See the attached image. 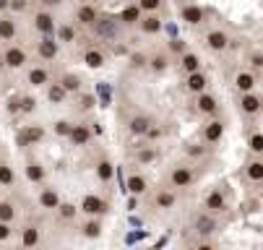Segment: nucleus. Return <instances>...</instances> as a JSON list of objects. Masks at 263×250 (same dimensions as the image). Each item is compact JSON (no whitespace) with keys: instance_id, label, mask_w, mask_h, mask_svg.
<instances>
[{"instance_id":"f257e3e1","label":"nucleus","mask_w":263,"mask_h":250,"mask_svg":"<svg viewBox=\"0 0 263 250\" xmlns=\"http://www.w3.org/2000/svg\"><path fill=\"white\" fill-rule=\"evenodd\" d=\"M193 183H196V169H193V164H187V162H177L167 172V185L175 188V190H187Z\"/></svg>"},{"instance_id":"f03ea898","label":"nucleus","mask_w":263,"mask_h":250,"mask_svg":"<svg viewBox=\"0 0 263 250\" xmlns=\"http://www.w3.org/2000/svg\"><path fill=\"white\" fill-rule=\"evenodd\" d=\"M0 57H3V70H24L29 65V52L16 40L6 42V47L0 50Z\"/></svg>"},{"instance_id":"7ed1b4c3","label":"nucleus","mask_w":263,"mask_h":250,"mask_svg":"<svg viewBox=\"0 0 263 250\" xmlns=\"http://www.w3.org/2000/svg\"><path fill=\"white\" fill-rule=\"evenodd\" d=\"M263 110V99L258 94V89L253 91H245V94H237V115L245 118V120H255Z\"/></svg>"},{"instance_id":"20e7f679","label":"nucleus","mask_w":263,"mask_h":250,"mask_svg":"<svg viewBox=\"0 0 263 250\" xmlns=\"http://www.w3.org/2000/svg\"><path fill=\"white\" fill-rule=\"evenodd\" d=\"M79 214H84V217H107L109 214V201L99 193H86L81 201H79Z\"/></svg>"},{"instance_id":"39448f33","label":"nucleus","mask_w":263,"mask_h":250,"mask_svg":"<svg viewBox=\"0 0 263 250\" xmlns=\"http://www.w3.org/2000/svg\"><path fill=\"white\" fill-rule=\"evenodd\" d=\"M120 24H118V18L115 16H104V13H99L97 16V21L91 24V31H94V37L97 40H118V34H120Z\"/></svg>"},{"instance_id":"423d86ee","label":"nucleus","mask_w":263,"mask_h":250,"mask_svg":"<svg viewBox=\"0 0 263 250\" xmlns=\"http://www.w3.org/2000/svg\"><path fill=\"white\" fill-rule=\"evenodd\" d=\"M191 227L198 237H211L219 232V219L216 214H209V211H196L193 219H191Z\"/></svg>"},{"instance_id":"0eeeda50","label":"nucleus","mask_w":263,"mask_h":250,"mask_svg":"<svg viewBox=\"0 0 263 250\" xmlns=\"http://www.w3.org/2000/svg\"><path fill=\"white\" fill-rule=\"evenodd\" d=\"M203 45H206L209 52L224 55V52L232 47V37H230V31H224V29H209L206 37H203Z\"/></svg>"},{"instance_id":"6e6552de","label":"nucleus","mask_w":263,"mask_h":250,"mask_svg":"<svg viewBox=\"0 0 263 250\" xmlns=\"http://www.w3.org/2000/svg\"><path fill=\"white\" fill-rule=\"evenodd\" d=\"M209 18V11L201 6V3H193V0H187V3H180V21L187 24V26H201L206 24Z\"/></svg>"},{"instance_id":"1a4fd4ad","label":"nucleus","mask_w":263,"mask_h":250,"mask_svg":"<svg viewBox=\"0 0 263 250\" xmlns=\"http://www.w3.org/2000/svg\"><path fill=\"white\" fill-rule=\"evenodd\" d=\"M148 196H152V208L154 211H172L177 203H180V196H177V190L175 188H157L154 193L148 190Z\"/></svg>"},{"instance_id":"9d476101","label":"nucleus","mask_w":263,"mask_h":250,"mask_svg":"<svg viewBox=\"0 0 263 250\" xmlns=\"http://www.w3.org/2000/svg\"><path fill=\"white\" fill-rule=\"evenodd\" d=\"M34 52H36V57H40V60L52 63V60H58V57H60L63 45L55 40V34H45V37H40V42H36Z\"/></svg>"},{"instance_id":"9b49d317","label":"nucleus","mask_w":263,"mask_h":250,"mask_svg":"<svg viewBox=\"0 0 263 250\" xmlns=\"http://www.w3.org/2000/svg\"><path fill=\"white\" fill-rule=\"evenodd\" d=\"M193 107H196V112H198L201 118H214V115H219V110H221L219 97H216V94H211L209 89H206V91H201V94H196Z\"/></svg>"},{"instance_id":"f8f14e48","label":"nucleus","mask_w":263,"mask_h":250,"mask_svg":"<svg viewBox=\"0 0 263 250\" xmlns=\"http://www.w3.org/2000/svg\"><path fill=\"white\" fill-rule=\"evenodd\" d=\"M224 133H227V123H224L221 118H216V115H214V118L201 128V141H203L206 146H216L219 141L224 138Z\"/></svg>"},{"instance_id":"ddd939ff","label":"nucleus","mask_w":263,"mask_h":250,"mask_svg":"<svg viewBox=\"0 0 263 250\" xmlns=\"http://www.w3.org/2000/svg\"><path fill=\"white\" fill-rule=\"evenodd\" d=\"M68 144L76 146V149H86L94 138V130L86 125V123H70V130H68Z\"/></svg>"},{"instance_id":"4468645a","label":"nucleus","mask_w":263,"mask_h":250,"mask_svg":"<svg viewBox=\"0 0 263 250\" xmlns=\"http://www.w3.org/2000/svg\"><path fill=\"white\" fill-rule=\"evenodd\" d=\"M55 26H58V21H55V13H52L50 8L34 11V16H31V29L40 34V37H45V34H55Z\"/></svg>"},{"instance_id":"2eb2a0df","label":"nucleus","mask_w":263,"mask_h":250,"mask_svg":"<svg viewBox=\"0 0 263 250\" xmlns=\"http://www.w3.org/2000/svg\"><path fill=\"white\" fill-rule=\"evenodd\" d=\"M50 81H52V73H50L47 65H40V63L26 65V84L31 89H45Z\"/></svg>"},{"instance_id":"dca6fc26","label":"nucleus","mask_w":263,"mask_h":250,"mask_svg":"<svg viewBox=\"0 0 263 250\" xmlns=\"http://www.w3.org/2000/svg\"><path fill=\"white\" fill-rule=\"evenodd\" d=\"M230 208V198H227V193H224L221 188H211L209 190V196L203 198V211H209V214H224Z\"/></svg>"},{"instance_id":"f3484780","label":"nucleus","mask_w":263,"mask_h":250,"mask_svg":"<svg viewBox=\"0 0 263 250\" xmlns=\"http://www.w3.org/2000/svg\"><path fill=\"white\" fill-rule=\"evenodd\" d=\"M18 245L21 247H40L42 245V227L36 222H26L18 229Z\"/></svg>"},{"instance_id":"a211bd4d","label":"nucleus","mask_w":263,"mask_h":250,"mask_svg":"<svg viewBox=\"0 0 263 250\" xmlns=\"http://www.w3.org/2000/svg\"><path fill=\"white\" fill-rule=\"evenodd\" d=\"M242 177L250 183V185H260L263 183V157H255L250 154L242 164Z\"/></svg>"},{"instance_id":"6ab92c4d","label":"nucleus","mask_w":263,"mask_h":250,"mask_svg":"<svg viewBox=\"0 0 263 250\" xmlns=\"http://www.w3.org/2000/svg\"><path fill=\"white\" fill-rule=\"evenodd\" d=\"M24 177H26L31 185H45V180H47V167H45L40 159L29 157L26 164H24Z\"/></svg>"},{"instance_id":"aec40b11","label":"nucleus","mask_w":263,"mask_h":250,"mask_svg":"<svg viewBox=\"0 0 263 250\" xmlns=\"http://www.w3.org/2000/svg\"><path fill=\"white\" fill-rule=\"evenodd\" d=\"M136 29L143 34V37H157V34L164 29V21H162L159 13H143V16L138 18Z\"/></svg>"},{"instance_id":"412c9836","label":"nucleus","mask_w":263,"mask_h":250,"mask_svg":"<svg viewBox=\"0 0 263 250\" xmlns=\"http://www.w3.org/2000/svg\"><path fill=\"white\" fill-rule=\"evenodd\" d=\"M232 86H235V91H237V94L253 91V89H258V73H253L250 68H242V70H237V73H235Z\"/></svg>"},{"instance_id":"4be33fe9","label":"nucleus","mask_w":263,"mask_h":250,"mask_svg":"<svg viewBox=\"0 0 263 250\" xmlns=\"http://www.w3.org/2000/svg\"><path fill=\"white\" fill-rule=\"evenodd\" d=\"M97 16H99V8L94 3H81L76 11H73V21H76V26H81V29H91Z\"/></svg>"},{"instance_id":"5701e85b","label":"nucleus","mask_w":263,"mask_h":250,"mask_svg":"<svg viewBox=\"0 0 263 250\" xmlns=\"http://www.w3.org/2000/svg\"><path fill=\"white\" fill-rule=\"evenodd\" d=\"M125 188H128V193H130V196H138V198L148 196V190H152V185H148V177H146V175H141V172H130V175H128Z\"/></svg>"},{"instance_id":"b1692460","label":"nucleus","mask_w":263,"mask_h":250,"mask_svg":"<svg viewBox=\"0 0 263 250\" xmlns=\"http://www.w3.org/2000/svg\"><path fill=\"white\" fill-rule=\"evenodd\" d=\"M177 68H180V73H193V70H201L203 68V60L193 50H182L177 55Z\"/></svg>"},{"instance_id":"393cba45","label":"nucleus","mask_w":263,"mask_h":250,"mask_svg":"<svg viewBox=\"0 0 263 250\" xmlns=\"http://www.w3.org/2000/svg\"><path fill=\"white\" fill-rule=\"evenodd\" d=\"M172 65V57L167 52H152L146 57V70H152L154 76H164Z\"/></svg>"},{"instance_id":"a878e982","label":"nucleus","mask_w":263,"mask_h":250,"mask_svg":"<svg viewBox=\"0 0 263 250\" xmlns=\"http://www.w3.org/2000/svg\"><path fill=\"white\" fill-rule=\"evenodd\" d=\"M209 89V76L203 73V68L201 70H193V73H185V91L187 94H201Z\"/></svg>"},{"instance_id":"bb28decb","label":"nucleus","mask_w":263,"mask_h":250,"mask_svg":"<svg viewBox=\"0 0 263 250\" xmlns=\"http://www.w3.org/2000/svg\"><path fill=\"white\" fill-rule=\"evenodd\" d=\"M60 201H63V196H60V190H58V188H52V185L42 188V190H40V196H36V206H40L42 211H55Z\"/></svg>"},{"instance_id":"cd10ccee","label":"nucleus","mask_w":263,"mask_h":250,"mask_svg":"<svg viewBox=\"0 0 263 250\" xmlns=\"http://www.w3.org/2000/svg\"><path fill=\"white\" fill-rule=\"evenodd\" d=\"M94 177H97L102 185L112 183V177H115V162H112L109 157H99L94 162Z\"/></svg>"},{"instance_id":"c85d7f7f","label":"nucleus","mask_w":263,"mask_h":250,"mask_svg":"<svg viewBox=\"0 0 263 250\" xmlns=\"http://www.w3.org/2000/svg\"><path fill=\"white\" fill-rule=\"evenodd\" d=\"M81 63H84L86 68H91V70H99V68L107 65V52H104L102 47H86V50L81 52Z\"/></svg>"},{"instance_id":"c756f323","label":"nucleus","mask_w":263,"mask_h":250,"mask_svg":"<svg viewBox=\"0 0 263 250\" xmlns=\"http://www.w3.org/2000/svg\"><path fill=\"white\" fill-rule=\"evenodd\" d=\"M154 123V118L152 115H146V112H136V115H130L128 118V133L133 136V138H143V133H146V128Z\"/></svg>"},{"instance_id":"7c9ffc66","label":"nucleus","mask_w":263,"mask_h":250,"mask_svg":"<svg viewBox=\"0 0 263 250\" xmlns=\"http://www.w3.org/2000/svg\"><path fill=\"white\" fill-rule=\"evenodd\" d=\"M18 37V21L16 16L0 13V42H13Z\"/></svg>"},{"instance_id":"2f4dec72","label":"nucleus","mask_w":263,"mask_h":250,"mask_svg":"<svg viewBox=\"0 0 263 250\" xmlns=\"http://www.w3.org/2000/svg\"><path fill=\"white\" fill-rule=\"evenodd\" d=\"M141 16H143V11H141L136 3H128V6H125L115 18H118V24H120L123 29H133V26L138 24V18H141Z\"/></svg>"},{"instance_id":"473e14b6","label":"nucleus","mask_w":263,"mask_h":250,"mask_svg":"<svg viewBox=\"0 0 263 250\" xmlns=\"http://www.w3.org/2000/svg\"><path fill=\"white\" fill-rule=\"evenodd\" d=\"M81 235L86 237V240H99L102 237V229H104V222H102V217H84V222H81Z\"/></svg>"},{"instance_id":"72a5a7b5","label":"nucleus","mask_w":263,"mask_h":250,"mask_svg":"<svg viewBox=\"0 0 263 250\" xmlns=\"http://www.w3.org/2000/svg\"><path fill=\"white\" fill-rule=\"evenodd\" d=\"M68 94H79L81 89H84V81H81V76L79 73H73V70H65V73H60V79H55Z\"/></svg>"},{"instance_id":"f704fd0d","label":"nucleus","mask_w":263,"mask_h":250,"mask_svg":"<svg viewBox=\"0 0 263 250\" xmlns=\"http://www.w3.org/2000/svg\"><path fill=\"white\" fill-rule=\"evenodd\" d=\"M16 183H18V177H16L13 164L6 157H0V188H16Z\"/></svg>"},{"instance_id":"c9c22d12","label":"nucleus","mask_w":263,"mask_h":250,"mask_svg":"<svg viewBox=\"0 0 263 250\" xmlns=\"http://www.w3.org/2000/svg\"><path fill=\"white\" fill-rule=\"evenodd\" d=\"M21 217V208L13 198H0V222H13Z\"/></svg>"},{"instance_id":"e433bc0d","label":"nucleus","mask_w":263,"mask_h":250,"mask_svg":"<svg viewBox=\"0 0 263 250\" xmlns=\"http://www.w3.org/2000/svg\"><path fill=\"white\" fill-rule=\"evenodd\" d=\"M45 97H47V102H50V104L60 107V104H65V102H68V97H70V94H68L58 81H50V84L45 86Z\"/></svg>"},{"instance_id":"4c0bfd02","label":"nucleus","mask_w":263,"mask_h":250,"mask_svg":"<svg viewBox=\"0 0 263 250\" xmlns=\"http://www.w3.org/2000/svg\"><path fill=\"white\" fill-rule=\"evenodd\" d=\"M45 138V128L42 125H26L21 133V146H36Z\"/></svg>"},{"instance_id":"58836bf2","label":"nucleus","mask_w":263,"mask_h":250,"mask_svg":"<svg viewBox=\"0 0 263 250\" xmlns=\"http://www.w3.org/2000/svg\"><path fill=\"white\" fill-rule=\"evenodd\" d=\"M55 214H58V219H60V222H73V219L79 217V206L73 203V201H65V198H63V201L58 203Z\"/></svg>"},{"instance_id":"ea45409f","label":"nucleus","mask_w":263,"mask_h":250,"mask_svg":"<svg viewBox=\"0 0 263 250\" xmlns=\"http://www.w3.org/2000/svg\"><path fill=\"white\" fill-rule=\"evenodd\" d=\"M55 40L60 45H73L76 42V29H73L70 24H58L55 26Z\"/></svg>"},{"instance_id":"a19ab883","label":"nucleus","mask_w":263,"mask_h":250,"mask_svg":"<svg viewBox=\"0 0 263 250\" xmlns=\"http://www.w3.org/2000/svg\"><path fill=\"white\" fill-rule=\"evenodd\" d=\"M157 159H159V151H157L154 146H138V151H136V162H138V167L152 164V162H157Z\"/></svg>"},{"instance_id":"79ce46f5","label":"nucleus","mask_w":263,"mask_h":250,"mask_svg":"<svg viewBox=\"0 0 263 250\" xmlns=\"http://www.w3.org/2000/svg\"><path fill=\"white\" fill-rule=\"evenodd\" d=\"M248 151L255 157H263V133L260 130H250L248 133Z\"/></svg>"},{"instance_id":"37998d69","label":"nucleus","mask_w":263,"mask_h":250,"mask_svg":"<svg viewBox=\"0 0 263 250\" xmlns=\"http://www.w3.org/2000/svg\"><path fill=\"white\" fill-rule=\"evenodd\" d=\"M209 149H211V146H206L203 141H198V144H187L185 154L191 157V159H206V157H209Z\"/></svg>"},{"instance_id":"c03bdc74","label":"nucleus","mask_w":263,"mask_h":250,"mask_svg":"<svg viewBox=\"0 0 263 250\" xmlns=\"http://www.w3.org/2000/svg\"><path fill=\"white\" fill-rule=\"evenodd\" d=\"M136 6H138L143 13H162L164 0H136Z\"/></svg>"},{"instance_id":"a18cd8bd","label":"nucleus","mask_w":263,"mask_h":250,"mask_svg":"<svg viewBox=\"0 0 263 250\" xmlns=\"http://www.w3.org/2000/svg\"><path fill=\"white\" fill-rule=\"evenodd\" d=\"M248 68L253 70V73L260 76V70H263V52H260V50H253V52H250V57H248Z\"/></svg>"},{"instance_id":"49530a36","label":"nucleus","mask_w":263,"mask_h":250,"mask_svg":"<svg viewBox=\"0 0 263 250\" xmlns=\"http://www.w3.org/2000/svg\"><path fill=\"white\" fill-rule=\"evenodd\" d=\"M143 138H146V141H162V138H164V128H162L159 123H152V125L146 128Z\"/></svg>"},{"instance_id":"de8ad7c7","label":"nucleus","mask_w":263,"mask_h":250,"mask_svg":"<svg viewBox=\"0 0 263 250\" xmlns=\"http://www.w3.org/2000/svg\"><path fill=\"white\" fill-rule=\"evenodd\" d=\"M13 235H16V224L13 222H0V245L13 240Z\"/></svg>"},{"instance_id":"09e8293b","label":"nucleus","mask_w":263,"mask_h":250,"mask_svg":"<svg viewBox=\"0 0 263 250\" xmlns=\"http://www.w3.org/2000/svg\"><path fill=\"white\" fill-rule=\"evenodd\" d=\"M146 52H133L130 57H128V65L133 68V70H146Z\"/></svg>"},{"instance_id":"8fccbe9b","label":"nucleus","mask_w":263,"mask_h":250,"mask_svg":"<svg viewBox=\"0 0 263 250\" xmlns=\"http://www.w3.org/2000/svg\"><path fill=\"white\" fill-rule=\"evenodd\" d=\"M18 104H21L18 110H21V112H26V115L36 110V99H34V97H21V99H18Z\"/></svg>"},{"instance_id":"3c124183","label":"nucleus","mask_w":263,"mask_h":250,"mask_svg":"<svg viewBox=\"0 0 263 250\" xmlns=\"http://www.w3.org/2000/svg\"><path fill=\"white\" fill-rule=\"evenodd\" d=\"M68 130H70V120H55V125H52V133H55V136L65 138Z\"/></svg>"},{"instance_id":"603ef678","label":"nucleus","mask_w":263,"mask_h":250,"mask_svg":"<svg viewBox=\"0 0 263 250\" xmlns=\"http://www.w3.org/2000/svg\"><path fill=\"white\" fill-rule=\"evenodd\" d=\"M76 97H81V110H91V107H94V97L91 94H84V89Z\"/></svg>"},{"instance_id":"864d4df0","label":"nucleus","mask_w":263,"mask_h":250,"mask_svg":"<svg viewBox=\"0 0 263 250\" xmlns=\"http://www.w3.org/2000/svg\"><path fill=\"white\" fill-rule=\"evenodd\" d=\"M8 11H13V13L26 11V0H8Z\"/></svg>"},{"instance_id":"5fc2aeb1","label":"nucleus","mask_w":263,"mask_h":250,"mask_svg":"<svg viewBox=\"0 0 263 250\" xmlns=\"http://www.w3.org/2000/svg\"><path fill=\"white\" fill-rule=\"evenodd\" d=\"M170 50H172L175 55H180L182 50H187V45H185L182 40H172V42H170Z\"/></svg>"},{"instance_id":"6e6d98bb","label":"nucleus","mask_w":263,"mask_h":250,"mask_svg":"<svg viewBox=\"0 0 263 250\" xmlns=\"http://www.w3.org/2000/svg\"><path fill=\"white\" fill-rule=\"evenodd\" d=\"M42 3H45V8H60L63 0H42Z\"/></svg>"},{"instance_id":"4d7b16f0","label":"nucleus","mask_w":263,"mask_h":250,"mask_svg":"<svg viewBox=\"0 0 263 250\" xmlns=\"http://www.w3.org/2000/svg\"><path fill=\"white\" fill-rule=\"evenodd\" d=\"M8 11V0H0V13H6Z\"/></svg>"},{"instance_id":"13d9d810","label":"nucleus","mask_w":263,"mask_h":250,"mask_svg":"<svg viewBox=\"0 0 263 250\" xmlns=\"http://www.w3.org/2000/svg\"><path fill=\"white\" fill-rule=\"evenodd\" d=\"M0 70H3V57H0Z\"/></svg>"},{"instance_id":"bf43d9fd","label":"nucleus","mask_w":263,"mask_h":250,"mask_svg":"<svg viewBox=\"0 0 263 250\" xmlns=\"http://www.w3.org/2000/svg\"><path fill=\"white\" fill-rule=\"evenodd\" d=\"M177 3H187V0H177Z\"/></svg>"}]
</instances>
